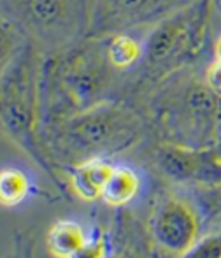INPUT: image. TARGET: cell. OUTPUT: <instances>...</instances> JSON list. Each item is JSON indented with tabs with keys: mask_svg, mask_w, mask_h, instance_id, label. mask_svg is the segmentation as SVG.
Returning a JSON list of instances; mask_svg holds the SVG:
<instances>
[{
	"mask_svg": "<svg viewBox=\"0 0 221 258\" xmlns=\"http://www.w3.org/2000/svg\"><path fill=\"white\" fill-rule=\"evenodd\" d=\"M214 6H216V9L221 13V0H214Z\"/></svg>",
	"mask_w": 221,
	"mask_h": 258,
	"instance_id": "obj_20",
	"label": "cell"
},
{
	"mask_svg": "<svg viewBox=\"0 0 221 258\" xmlns=\"http://www.w3.org/2000/svg\"><path fill=\"white\" fill-rule=\"evenodd\" d=\"M140 176L128 165L116 163L102 191V202L111 207H123L140 194Z\"/></svg>",
	"mask_w": 221,
	"mask_h": 258,
	"instance_id": "obj_13",
	"label": "cell"
},
{
	"mask_svg": "<svg viewBox=\"0 0 221 258\" xmlns=\"http://www.w3.org/2000/svg\"><path fill=\"white\" fill-rule=\"evenodd\" d=\"M153 163L162 176L176 184L191 188L221 183V158L216 148L160 141L153 150Z\"/></svg>",
	"mask_w": 221,
	"mask_h": 258,
	"instance_id": "obj_8",
	"label": "cell"
},
{
	"mask_svg": "<svg viewBox=\"0 0 221 258\" xmlns=\"http://www.w3.org/2000/svg\"><path fill=\"white\" fill-rule=\"evenodd\" d=\"M116 163L109 158H90L68 165L67 181L76 197L85 202L102 199V191Z\"/></svg>",
	"mask_w": 221,
	"mask_h": 258,
	"instance_id": "obj_11",
	"label": "cell"
},
{
	"mask_svg": "<svg viewBox=\"0 0 221 258\" xmlns=\"http://www.w3.org/2000/svg\"><path fill=\"white\" fill-rule=\"evenodd\" d=\"M191 2L193 0H95L90 35L106 37L118 32L146 30Z\"/></svg>",
	"mask_w": 221,
	"mask_h": 258,
	"instance_id": "obj_9",
	"label": "cell"
},
{
	"mask_svg": "<svg viewBox=\"0 0 221 258\" xmlns=\"http://www.w3.org/2000/svg\"><path fill=\"white\" fill-rule=\"evenodd\" d=\"M53 148L68 165L90 158H111L135 148L144 137V119L132 105L111 99L67 118L49 121Z\"/></svg>",
	"mask_w": 221,
	"mask_h": 258,
	"instance_id": "obj_2",
	"label": "cell"
},
{
	"mask_svg": "<svg viewBox=\"0 0 221 258\" xmlns=\"http://www.w3.org/2000/svg\"><path fill=\"white\" fill-rule=\"evenodd\" d=\"M44 63V54L28 44V48L2 71V132L56 179L48 150H44L42 144Z\"/></svg>",
	"mask_w": 221,
	"mask_h": 258,
	"instance_id": "obj_4",
	"label": "cell"
},
{
	"mask_svg": "<svg viewBox=\"0 0 221 258\" xmlns=\"http://www.w3.org/2000/svg\"><path fill=\"white\" fill-rule=\"evenodd\" d=\"M121 76L107 58L106 37L99 35L46 58L44 125L116 99Z\"/></svg>",
	"mask_w": 221,
	"mask_h": 258,
	"instance_id": "obj_1",
	"label": "cell"
},
{
	"mask_svg": "<svg viewBox=\"0 0 221 258\" xmlns=\"http://www.w3.org/2000/svg\"><path fill=\"white\" fill-rule=\"evenodd\" d=\"M188 258H221V230L200 235Z\"/></svg>",
	"mask_w": 221,
	"mask_h": 258,
	"instance_id": "obj_16",
	"label": "cell"
},
{
	"mask_svg": "<svg viewBox=\"0 0 221 258\" xmlns=\"http://www.w3.org/2000/svg\"><path fill=\"white\" fill-rule=\"evenodd\" d=\"M151 112L164 141L214 148L221 137V97L205 81L204 71L184 69L158 83Z\"/></svg>",
	"mask_w": 221,
	"mask_h": 258,
	"instance_id": "obj_3",
	"label": "cell"
},
{
	"mask_svg": "<svg viewBox=\"0 0 221 258\" xmlns=\"http://www.w3.org/2000/svg\"><path fill=\"white\" fill-rule=\"evenodd\" d=\"M95 0H2V18L46 58L90 37Z\"/></svg>",
	"mask_w": 221,
	"mask_h": 258,
	"instance_id": "obj_6",
	"label": "cell"
},
{
	"mask_svg": "<svg viewBox=\"0 0 221 258\" xmlns=\"http://www.w3.org/2000/svg\"><path fill=\"white\" fill-rule=\"evenodd\" d=\"M216 153H218L219 155V158H221V137H219V141H218V143H216Z\"/></svg>",
	"mask_w": 221,
	"mask_h": 258,
	"instance_id": "obj_19",
	"label": "cell"
},
{
	"mask_svg": "<svg viewBox=\"0 0 221 258\" xmlns=\"http://www.w3.org/2000/svg\"><path fill=\"white\" fill-rule=\"evenodd\" d=\"M155 246L170 256H186L202 235L200 211L177 195L162 199L150 218Z\"/></svg>",
	"mask_w": 221,
	"mask_h": 258,
	"instance_id": "obj_7",
	"label": "cell"
},
{
	"mask_svg": "<svg viewBox=\"0 0 221 258\" xmlns=\"http://www.w3.org/2000/svg\"><path fill=\"white\" fill-rule=\"evenodd\" d=\"M214 0H193L144 30L142 78L158 83L191 67L204 53Z\"/></svg>",
	"mask_w": 221,
	"mask_h": 258,
	"instance_id": "obj_5",
	"label": "cell"
},
{
	"mask_svg": "<svg viewBox=\"0 0 221 258\" xmlns=\"http://www.w3.org/2000/svg\"><path fill=\"white\" fill-rule=\"evenodd\" d=\"M212 54H214V60L221 61V34L216 37L214 41V48H212Z\"/></svg>",
	"mask_w": 221,
	"mask_h": 258,
	"instance_id": "obj_18",
	"label": "cell"
},
{
	"mask_svg": "<svg viewBox=\"0 0 221 258\" xmlns=\"http://www.w3.org/2000/svg\"><path fill=\"white\" fill-rule=\"evenodd\" d=\"M46 246L53 256H102L104 244L100 239H93L90 232L76 220H58L46 235Z\"/></svg>",
	"mask_w": 221,
	"mask_h": 258,
	"instance_id": "obj_10",
	"label": "cell"
},
{
	"mask_svg": "<svg viewBox=\"0 0 221 258\" xmlns=\"http://www.w3.org/2000/svg\"><path fill=\"white\" fill-rule=\"evenodd\" d=\"M195 206L209 220L221 221V183L191 186Z\"/></svg>",
	"mask_w": 221,
	"mask_h": 258,
	"instance_id": "obj_15",
	"label": "cell"
},
{
	"mask_svg": "<svg viewBox=\"0 0 221 258\" xmlns=\"http://www.w3.org/2000/svg\"><path fill=\"white\" fill-rule=\"evenodd\" d=\"M106 53L112 67L125 74L140 65L144 56V41L133 32L106 35Z\"/></svg>",
	"mask_w": 221,
	"mask_h": 258,
	"instance_id": "obj_12",
	"label": "cell"
},
{
	"mask_svg": "<svg viewBox=\"0 0 221 258\" xmlns=\"http://www.w3.org/2000/svg\"><path fill=\"white\" fill-rule=\"evenodd\" d=\"M32 195V179L23 169L6 165L0 170V204L6 209L21 206Z\"/></svg>",
	"mask_w": 221,
	"mask_h": 258,
	"instance_id": "obj_14",
	"label": "cell"
},
{
	"mask_svg": "<svg viewBox=\"0 0 221 258\" xmlns=\"http://www.w3.org/2000/svg\"><path fill=\"white\" fill-rule=\"evenodd\" d=\"M204 78L209 83L212 90L221 97V61L212 60L207 67L204 69Z\"/></svg>",
	"mask_w": 221,
	"mask_h": 258,
	"instance_id": "obj_17",
	"label": "cell"
}]
</instances>
